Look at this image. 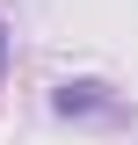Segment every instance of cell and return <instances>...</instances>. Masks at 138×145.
<instances>
[{"mask_svg": "<svg viewBox=\"0 0 138 145\" xmlns=\"http://www.w3.org/2000/svg\"><path fill=\"white\" fill-rule=\"evenodd\" d=\"M51 116L80 131H124L131 123V102H124L109 80H58L51 87Z\"/></svg>", "mask_w": 138, "mask_h": 145, "instance_id": "6da1fadb", "label": "cell"}, {"mask_svg": "<svg viewBox=\"0 0 138 145\" xmlns=\"http://www.w3.org/2000/svg\"><path fill=\"white\" fill-rule=\"evenodd\" d=\"M0 72H7V22H0Z\"/></svg>", "mask_w": 138, "mask_h": 145, "instance_id": "7a4b0ae2", "label": "cell"}]
</instances>
